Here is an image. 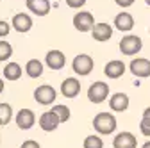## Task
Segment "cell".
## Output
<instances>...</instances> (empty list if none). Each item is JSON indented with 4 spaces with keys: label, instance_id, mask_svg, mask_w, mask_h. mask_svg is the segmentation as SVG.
<instances>
[{
    "label": "cell",
    "instance_id": "cell-1",
    "mask_svg": "<svg viewBox=\"0 0 150 148\" xmlns=\"http://www.w3.org/2000/svg\"><path fill=\"white\" fill-rule=\"evenodd\" d=\"M93 128H95V132L100 134V136H109L116 130V118L115 114L111 113H98L95 118H93Z\"/></svg>",
    "mask_w": 150,
    "mask_h": 148
},
{
    "label": "cell",
    "instance_id": "cell-2",
    "mask_svg": "<svg viewBox=\"0 0 150 148\" xmlns=\"http://www.w3.org/2000/svg\"><path fill=\"white\" fill-rule=\"evenodd\" d=\"M109 98V84L102 82V80H97L93 82L88 89V100L91 104H102Z\"/></svg>",
    "mask_w": 150,
    "mask_h": 148
},
{
    "label": "cell",
    "instance_id": "cell-3",
    "mask_svg": "<svg viewBox=\"0 0 150 148\" xmlns=\"http://www.w3.org/2000/svg\"><path fill=\"white\" fill-rule=\"evenodd\" d=\"M71 68H73V71L77 73V75H81V77L89 75V73L93 71V59H91V55H88V54H79V55H75V57H73V63H71Z\"/></svg>",
    "mask_w": 150,
    "mask_h": 148
},
{
    "label": "cell",
    "instance_id": "cell-4",
    "mask_svg": "<svg viewBox=\"0 0 150 148\" xmlns=\"http://www.w3.org/2000/svg\"><path fill=\"white\" fill-rule=\"evenodd\" d=\"M57 98V93L55 89L48 84H43V86H38L34 89V100L40 104V105H52Z\"/></svg>",
    "mask_w": 150,
    "mask_h": 148
},
{
    "label": "cell",
    "instance_id": "cell-5",
    "mask_svg": "<svg viewBox=\"0 0 150 148\" xmlns=\"http://www.w3.org/2000/svg\"><path fill=\"white\" fill-rule=\"evenodd\" d=\"M143 47V41L139 36H134V34H130V36H125V38L120 39V52L123 55H134L141 50Z\"/></svg>",
    "mask_w": 150,
    "mask_h": 148
},
{
    "label": "cell",
    "instance_id": "cell-6",
    "mask_svg": "<svg viewBox=\"0 0 150 148\" xmlns=\"http://www.w3.org/2000/svg\"><path fill=\"white\" fill-rule=\"evenodd\" d=\"M73 27L79 32H88V30H91L95 27V18H93V14L88 13V11H79L73 16Z\"/></svg>",
    "mask_w": 150,
    "mask_h": 148
},
{
    "label": "cell",
    "instance_id": "cell-7",
    "mask_svg": "<svg viewBox=\"0 0 150 148\" xmlns=\"http://www.w3.org/2000/svg\"><path fill=\"white\" fill-rule=\"evenodd\" d=\"M129 70L134 77H139V79H146L150 77V61L145 59V57H138V59H132L129 64Z\"/></svg>",
    "mask_w": 150,
    "mask_h": 148
},
{
    "label": "cell",
    "instance_id": "cell-8",
    "mask_svg": "<svg viewBox=\"0 0 150 148\" xmlns=\"http://www.w3.org/2000/svg\"><path fill=\"white\" fill-rule=\"evenodd\" d=\"M112 148H138V139L132 132H118L112 139Z\"/></svg>",
    "mask_w": 150,
    "mask_h": 148
},
{
    "label": "cell",
    "instance_id": "cell-9",
    "mask_svg": "<svg viewBox=\"0 0 150 148\" xmlns=\"http://www.w3.org/2000/svg\"><path fill=\"white\" fill-rule=\"evenodd\" d=\"M14 120H16V125H18L20 130H29V128H32L34 123H36V114L30 109H20Z\"/></svg>",
    "mask_w": 150,
    "mask_h": 148
},
{
    "label": "cell",
    "instance_id": "cell-10",
    "mask_svg": "<svg viewBox=\"0 0 150 148\" xmlns=\"http://www.w3.org/2000/svg\"><path fill=\"white\" fill-rule=\"evenodd\" d=\"M81 93V80L75 77H68L61 82V95L64 98H75Z\"/></svg>",
    "mask_w": 150,
    "mask_h": 148
},
{
    "label": "cell",
    "instance_id": "cell-11",
    "mask_svg": "<svg viewBox=\"0 0 150 148\" xmlns=\"http://www.w3.org/2000/svg\"><path fill=\"white\" fill-rule=\"evenodd\" d=\"M59 118L55 116L52 111H45V113L40 116V120H38V125H40V128L41 130H45V132H54L55 128L59 127Z\"/></svg>",
    "mask_w": 150,
    "mask_h": 148
},
{
    "label": "cell",
    "instance_id": "cell-12",
    "mask_svg": "<svg viewBox=\"0 0 150 148\" xmlns=\"http://www.w3.org/2000/svg\"><path fill=\"white\" fill-rule=\"evenodd\" d=\"M45 63H47V66L50 68V70H61V68H64V64H66V55L61 52V50H50V52H47V57H45Z\"/></svg>",
    "mask_w": 150,
    "mask_h": 148
},
{
    "label": "cell",
    "instance_id": "cell-13",
    "mask_svg": "<svg viewBox=\"0 0 150 148\" xmlns=\"http://www.w3.org/2000/svg\"><path fill=\"white\" fill-rule=\"evenodd\" d=\"M11 27L16 30V32H29L32 29V18L25 13H18L13 16V22H11Z\"/></svg>",
    "mask_w": 150,
    "mask_h": 148
},
{
    "label": "cell",
    "instance_id": "cell-14",
    "mask_svg": "<svg viewBox=\"0 0 150 148\" xmlns=\"http://www.w3.org/2000/svg\"><path fill=\"white\" fill-rule=\"evenodd\" d=\"M25 6L36 16H47L50 13V2L48 0H25Z\"/></svg>",
    "mask_w": 150,
    "mask_h": 148
},
{
    "label": "cell",
    "instance_id": "cell-15",
    "mask_svg": "<svg viewBox=\"0 0 150 148\" xmlns=\"http://www.w3.org/2000/svg\"><path fill=\"white\" fill-rule=\"evenodd\" d=\"M129 95L125 93H115L111 98H109V107L115 111V113H125V111L129 109Z\"/></svg>",
    "mask_w": 150,
    "mask_h": 148
},
{
    "label": "cell",
    "instance_id": "cell-16",
    "mask_svg": "<svg viewBox=\"0 0 150 148\" xmlns=\"http://www.w3.org/2000/svg\"><path fill=\"white\" fill-rule=\"evenodd\" d=\"M115 27H116L118 30H122V32L132 30V29H134V18H132V14L127 13V11L118 13L116 18H115Z\"/></svg>",
    "mask_w": 150,
    "mask_h": 148
},
{
    "label": "cell",
    "instance_id": "cell-17",
    "mask_svg": "<svg viewBox=\"0 0 150 148\" xmlns=\"http://www.w3.org/2000/svg\"><path fill=\"white\" fill-rule=\"evenodd\" d=\"M111 36H112V29L109 23H95V27L91 29V38L95 39V41H107L111 39Z\"/></svg>",
    "mask_w": 150,
    "mask_h": 148
},
{
    "label": "cell",
    "instance_id": "cell-18",
    "mask_svg": "<svg viewBox=\"0 0 150 148\" xmlns=\"http://www.w3.org/2000/svg\"><path fill=\"white\" fill-rule=\"evenodd\" d=\"M125 73V64L118 59L115 61H109L105 66H104V75L107 79H120L122 75Z\"/></svg>",
    "mask_w": 150,
    "mask_h": 148
},
{
    "label": "cell",
    "instance_id": "cell-19",
    "mask_svg": "<svg viewBox=\"0 0 150 148\" xmlns=\"http://www.w3.org/2000/svg\"><path fill=\"white\" fill-rule=\"evenodd\" d=\"M43 68L45 66H43V63L40 59H30L25 64V73H27V77H30V79H38V77L43 75Z\"/></svg>",
    "mask_w": 150,
    "mask_h": 148
},
{
    "label": "cell",
    "instance_id": "cell-20",
    "mask_svg": "<svg viewBox=\"0 0 150 148\" xmlns=\"http://www.w3.org/2000/svg\"><path fill=\"white\" fill-rule=\"evenodd\" d=\"M22 73H23V70L18 63H7L4 66V79L6 80H18L22 77Z\"/></svg>",
    "mask_w": 150,
    "mask_h": 148
},
{
    "label": "cell",
    "instance_id": "cell-21",
    "mask_svg": "<svg viewBox=\"0 0 150 148\" xmlns=\"http://www.w3.org/2000/svg\"><path fill=\"white\" fill-rule=\"evenodd\" d=\"M50 111H52V113H54L55 116L59 118V121H61V123L68 121V120H70V116H71V113H70V107H66V105H63V104H55V105H54Z\"/></svg>",
    "mask_w": 150,
    "mask_h": 148
},
{
    "label": "cell",
    "instance_id": "cell-22",
    "mask_svg": "<svg viewBox=\"0 0 150 148\" xmlns=\"http://www.w3.org/2000/svg\"><path fill=\"white\" fill-rule=\"evenodd\" d=\"M84 148H104V139L97 134H91V136H86L84 137V143H82Z\"/></svg>",
    "mask_w": 150,
    "mask_h": 148
},
{
    "label": "cell",
    "instance_id": "cell-23",
    "mask_svg": "<svg viewBox=\"0 0 150 148\" xmlns=\"http://www.w3.org/2000/svg\"><path fill=\"white\" fill-rule=\"evenodd\" d=\"M13 118V107L6 102L0 104V125H7Z\"/></svg>",
    "mask_w": 150,
    "mask_h": 148
},
{
    "label": "cell",
    "instance_id": "cell-24",
    "mask_svg": "<svg viewBox=\"0 0 150 148\" xmlns=\"http://www.w3.org/2000/svg\"><path fill=\"white\" fill-rule=\"evenodd\" d=\"M11 55H13V47H11V43L0 39V63L7 61Z\"/></svg>",
    "mask_w": 150,
    "mask_h": 148
},
{
    "label": "cell",
    "instance_id": "cell-25",
    "mask_svg": "<svg viewBox=\"0 0 150 148\" xmlns=\"http://www.w3.org/2000/svg\"><path fill=\"white\" fill-rule=\"evenodd\" d=\"M139 132L145 137H150V120L148 118H141V121H139Z\"/></svg>",
    "mask_w": 150,
    "mask_h": 148
},
{
    "label": "cell",
    "instance_id": "cell-26",
    "mask_svg": "<svg viewBox=\"0 0 150 148\" xmlns=\"http://www.w3.org/2000/svg\"><path fill=\"white\" fill-rule=\"evenodd\" d=\"M9 30H11V25L7 22H4V20H0V38H6L9 34Z\"/></svg>",
    "mask_w": 150,
    "mask_h": 148
},
{
    "label": "cell",
    "instance_id": "cell-27",
    "mask_svg": "<svg viewBox=\"0 0 150 148\" xmlns=\"http://www.w3.org/2000/svg\"><path fill=\"white\" fill-rule=\"evenodd\" d=\"M86 4V0H66V6L71 9H81Z\"/></svg>",
    "mask_w": 150,
    "mask_h": 148
},
{
    "label": "cell",
    "instance_id": "cell-28",
    "mask_svg": "<svg viewBox=\"0 0 150 148\" xmlns=\"http://www.w3.org/2000/svg\"><path fill=\"white\" fill-rule=\"evenodd\" d=\"M20 148H41V146H40V143L34 141V139H27V141H23V143H22V146H20Z\"/></svg>",
    "mask_w": 150,
    "mask_h": 148
},
{
    "label": "cell",
    "instance_id": "cell-29",
    "mask_svg": "<svg viewBox=\"0 0 150 148\" xmlns=\"http://www.w3.org/2000/svg\"><path fill=\"white\" fill-rule=\"evenodd\" d=\"M116 2V6H120V7H123V9H127V7H130L134 4V0H115Z\"/></svg>",
    "mask_w": 150,
    "mask_h": 148
},
{
    "label": "cell",
    "instance_id": "cell-30",
    "mask_svg": "<svg viewBox=\"0 0 150 148\" xmlns=\"http://www.w3.org/2000/svg\"><path fill=\"white\" fill-rule=\"evenodd\" d=\"M143 118H148V120H150V107H146V109L143 111Z\"/></svg>",
    "mask_w": 150,
    "mask_h": 148
},
{
    "label": "cell",
    "instance_id": "cell-31",
    "mask_svg": "<svg viewBox=\"0 0 150 148\" xmlns=\"http://www.w3.org/2000/svg\"><path fill=\"white\" fill-rule=\"evenodd\" d=\"M4 87H6V84H4V80L0 79V95H2V91H4Z\"/></svg>",
    "mask_w": 150,
    "mask_h": 148
},
{
    "label": "cell",
    "instance_id": "cell-32",
    "mask_svg": "<svg viewBox=\"0 0 150 148\" xmlns=\"http://www.w3.org/2000/svg\"><path fill=\"white\" fill-rule=\"evenodd\" d=\"M141 148H150V141H146V143H143V144H141Z\"/></svg>",
    "mask_w": 150,
    "mask_h": 148
},
{
    "label": "cell",
    "instance_id": "cell-33",
    "mask_svg": "<svg viewBox=\"0 0 150 148\" xmlns=\"http://www.w3.org/2000/svg\"><path fill=\"white\" fill-rule=\"evenodd\" d=\"M145 2H146V6H150V0H145Z\"/></svg>",
    "mask_w": 150,
    "mask_h": 148
}]
</instances>
